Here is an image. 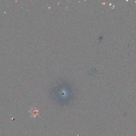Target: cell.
Returning a JSON list of instances; mask_svg holds the SVG:
<instances>
[{"instance_id": "cell-1", "label": "cell", "mask_w": 136, "mask_h": 136, "mask_svg": "<svg viewBox=\"0 0 136 136\" xmlns=\"http://www.w3.org/2000/svg\"><path fill=\"white\" fill-rule=\"evenodd\" d=\"M74 96L73 89L67 83H60L56 85L52 90L54 100L59 104H68Z\"/></svg>"}]
</instances>
